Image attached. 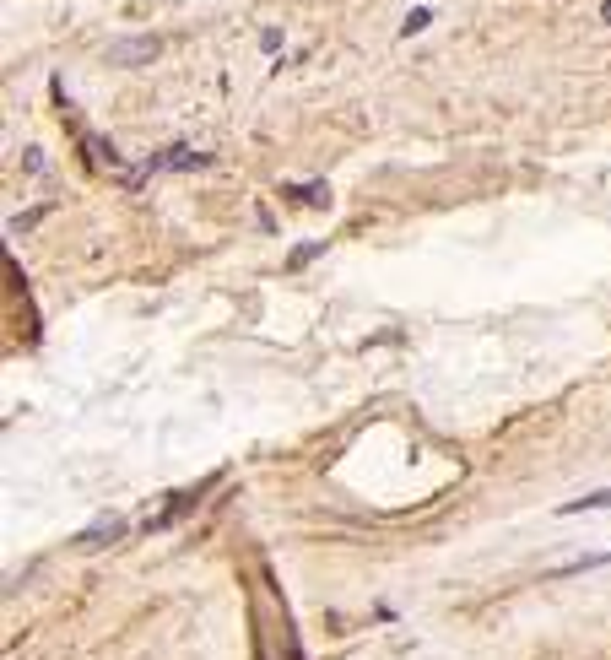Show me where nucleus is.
Here are the masks:
<instances>
[{
    "instance_id": "1",
    "label": "nucleus",
    "mask_w": 611,
    "mask_h": 660,
    "mask_svg": "<svg viewBox=\"0 0 611 660\" xmlns=\"http://www.w3.org/2000/svg\"><path fill=\"white\" fill-rule=\"evenodd\" d=\"M157 49H163V44H157L152 33L114 38V44H109V60H114V65H146V60H157Z\"/></svg>"
}]
</instances>
